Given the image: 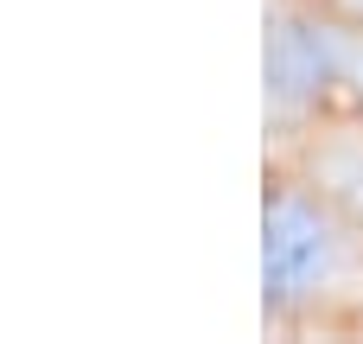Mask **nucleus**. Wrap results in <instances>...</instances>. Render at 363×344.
<instances>
[{
  "label": "nucleus",
  "mask_w": 363,
  "mask_h": 344,
  "mask_svg": "<svg viewBox=\"0 0 363 344\" xmlns=\"http://www.w3.org/2000/svg\"><path fill=\"white\" fill-rule=\"evenodd\" d=\"M313 268H319V230L306 223V211L274 204L268 211V300H294Z\"/></svg>",
  "instance_id": "f257e3e1"
}]
</instances>
